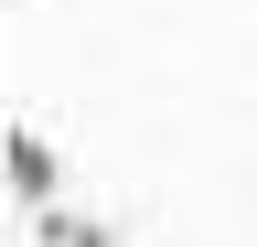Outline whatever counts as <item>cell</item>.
<instances>
[{"label": "cell", "instance_id": "cell-1", "mask_svg": "<svg viewBox=\"0 0 257 247\" xmlns=\"http://www.w3.org/2000/svg\"><path fill=\"white\" fill-rule=\"evenodd\" d=\"M11 183H22V204H43V194H54V150H43V140H22V129H11Z\"/></svg>", "mask_w": 257, "mask_h": 247}]
</instances>
